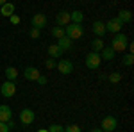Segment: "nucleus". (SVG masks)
<instances>
[{
  "mask_svg": "<svg viewBox=\"0 0 134 132\" xmlns=\"http://www.w3.org/2000/svg\"><path fill=\"white\" fill-rule=\"evenodd\" d=\"M116 127H118V120L114 116H105L102 120V123H100V129L104 132H113Z\"/></svg>",
  "mask_w": 134,
  "mask_h": 132,
  "instance_id": "obj_6",
  "label": "nucleus"
},
{
  "mask_svg": "<svg viewBox=\"0 0 134 132\" xmlns=\"http://www.w3.org/2000/svg\"><path fill=\"white\" fill-rule=\"evenodd\" d=\"M40 75H41V73H40V70H38L36 66H27V68L23 70V77H25L27 81H36Z\"/></svg>",
  "mask_w": 134,
  "mask_h": 132,
  "instance_id": "obj_12",
  "label": "nucleus"
},
{
  "mask_svg": "<svg viewBox=\"0 0 134 132\" xmlns=\"http://www.w3.org/2000/svg\"><path fill=\"white\" fill-rule=\"evenodd\" d=\"M91 132H104V130H102V129H93Z\"/></svg>",
  "mask_w": 134,
  "mask_h": 132,
  "instance_id": "obj_33",
  "label": "nucleus"
},
{
  "mask_svg": "<svg viewBox=\"0 0 134 132\" xmlns=\"http://www.w3.org/2000/svg\"><path fill=\"white\" fill-rule=\"evenodd\" d=\"M45 66H47L48 70H54V68L57 66V61H55V59H47V62H45Z\"/></svg>",
  "mask_w": 134,
  "mask_h": 132,
  "instance_id": "obj_27",
  "label": "nucleus"
},
{
  "mask_svg": "<svg viewBox=\"0 0 134 132\" xmlns=\"http://www.w3.org/2000/svg\"><path fill=\"white\" fill-rule=\"evenodd\" d=\"M0 132H9V127H7V123H2V122H0Z\"/></svg>",
  "mask_w": 134,
  "mask_h": 132,
  "instance_id": "obj_31",
  "label": "nucleus"
},
{
  "mask_svg": "<svg viewBox=\"0 0 134 132\" xmlns=\"http://www.w3.org/2000/svg\"><path fill=\"white\" fill-rule=\"evenodd\" d=\"M127 45H129V38L125 34H122V32L114 34V38L111 39V48L114 52H125L127 50Z\"/></svg>",
  "mask_w": 134,
  "mask_h": 132,
  "instance_id": "obj_2",
  "label": "nucleus"
},
{
  "mask_svg": "<svg viewBox=\"0 0 134 132\" xmlns=\"http://www.w3.org/2000/svg\"><path fill=\"white\" fill-rule=\"evenodd\" d=\"M31 23H32V27L34 29H45L47 27V16L43 14V13H36L34 16H32V20H31Z\"/></svg>",
  "mask_w": 134,
  "mask_h": 132,
  "instance_id": "obj_8",
  "label": "nucleus"
},
{
  "mask_svg": "<svg viewBox=\"0 0 134 132\" xmlns=\"http://www.w3.org/2000/svg\"><path fill=\"white\" fill-rule=\"evenodd\" d=\"M34 120H36V112L32 109H21L20 111V123L23 127H29L31 123H34Z\"/></svg>",
  "mask_w": 134,
  "mask_h": 132,
  "instance_id": "obj_4",
  "label": "nucleus"
},
{
  "mask_svg": "<svg viewBox=\"0 0 134 132\" xmlns=\"http://www.w3.org/2000/svg\"><path fill=\"white\" fill-rule=\"evenodd\" d=\"M36 82H38V84H40V86H45V84H47V82H48V79H47V77H45V75H40V77H38V79H36Z\"/></svg>",
  "mask_w": 134,
  "mask_h": 132,
  "instance_id": "obj_29",
  "label": "nucleus"
},
{
  "mask_svg": "<svg viewBox=\"0 0 134 132\" xmlns=\"http://www.w3.org/2000/svg\"><path fill=\"white\" fill-rule=\"evenodd\" d=\"M55 23H57L59 27H66L68 23H72V20H70V13L59 11V13L55 14Z\"/></svg>",
  "mask_w": 134,
  "mask_h": 132,
  "instance_id": "obj_10",
  "label": "nucleus"
},
{
  "mask_svg": "<svg viewBox=\"0 0 134 132\" xmlns=\"http://www.w3.org/2000/svg\"><path fill=\"white\" fill-rule=\"evenodd\" d=\"M64 36L66 38H70V39H81L84 36V27L82 23H68L66 27H64Z\"/></svg>",
  "mask_w": 134,
  "mask_h": 132,
  "instance_id": "obj_1",
  "label": "nucleus"
},
{
  "mask_svg": "<svg viewBox=\"0 0 134 132\" xmlns=\"http://www.w3.org/2000/svg\"><path fill=\"white\" fill-rule=\"evenodd\" d=\"M57 70L61 71L63 75H70L73 71V62L70 61V59H61V61L57 62V66H55Z\"/></svg>",
  "mask_w": 134,
  "mask_h": 132,
  "instance_id": "obj_9",
  "label": "nucleus"
},
{
  "mask_svg": "<svg viewBox=\"0 0 134 132\" xmlns=\"http://www.w3.org/2000/svg\"><path fill=\"white\" fill-rule=\"evenodd\" d=\"M64 132H82V130H81L79 125L72 123V125H66V127H64Z\"/></svg>",
  "mask_w": 134,
  "mask_h": 132,
  "instance_id": "obj_26",
  "label": "nucleus"
},
{
  "mask_svg": "<svg viewBox=\"0 0 134 132\" xmlns=\"http://www.w3.org/2000/svg\"><path fill=\"white\" fill-rule=\"evenodd\" d=\"M104 23H105V32H111V34H118L124 27V23L118 18H111L109 21H104Z\"/></svg>",
  "mask_w": 134,
  "mask_h": 132,
  "instance_id": "obj_7",
  "label": "nucleus"
},
{
  "mask_svg": "<svg viewBox=\"0 0 134 132\" xmlns=\"http://www.w3.org/2000/svg\"><path fill=\"white\" fill-rule=\"evenodd\" d=\"M116 18L122 21V23H131V21H132V13L129 9H120V13H118Z\"/></svg>",
  "mask_w": 134,
  "mask_h": 132,
  "instance_id": "obj_17",
  "label": "nucleus"
},
{
  "mask_svg": "<svg viewBox=\"0 0 134 132\" xmlns=\"http://www.w3.org/2000/svg\"><path fill=\"white\" fill-rule=\"evenodd\" d=\"M11 116H13L11 107H9V105H5V104H2V105H0V122H2V123H7L11 120Z\"/></svg>",
  "mask_w": 134,
  "mask_h": 132,
  "instance_id": "obj_13",
  "label": "nucleus"
},
{
  "mask_svg": "<svg viewBox=\"0 0 134 132\" xmlns=\"http://www.w3.org/2000/svg\"><path fill=\"white\" fill-rule=\"evenodd\" d=\"M38 132H48V129H40Z\"/></svg>",
  "mask_w": 134,
  "mask_h": 132,
  "instance_id": "obj_34",
  "label": "nucleus"
},
{
  "mask_svg": "<svg viewBox=\"0 0 134 132\" xmlns=\"http://www.w3.org/2000/svg\"><path fill=\"white\" fill-rule=\"evenodd\" d=\"M55 45L61 48V52H66V50H70V48H72L73 41L70 39V38H66V36H63V38H59V39H57V43H55Z\"/></svg>",
  "mask_w": 134,
  "mask_h": 132,
  "instance_id": "obj_15",
  "label": "nucleus"
},
{
  "mask_svg": "<svg viewBox=\"0 0 134 132\" xmlns=\"http://www.w3.org/2000/svg\"><path fill=\"white\" fill-rule=\"evenodd\" d=\"M52 36H54V38H57V39H59V38H63V36H64V27L55 25V27L52 29Z\"/></svg>",
  "mask_w": 134,
  "mask_h": 132,
  "instance_id": "obj_22",
  "label": "nucleus"
},
{
  "mask_svg": "<svg viewBox=\"0 0 134 132\" xmlns=\"http://www.w3.org/2000/svg\"><path fill=\"white\" fill-rule=\"evenodd\" d=\"M7 127H9V129H13V127H14V122H13V120H9V122H7Z\"/></svg>",
  "mask_w": 134,
  "mask_h": 132,
  "instance_id": "obj_32",
  "label": "nucleus"
},
{
  "mask_svg": "<svg viewBox=\"0 0 134 132\" xmlns=\"http://www.w3.org/2000/svg\"><path fill=\"white\" fill-rule=\"evenodd\" d=\"M61 54H63L61 48H59L55 43L48 47V55H50V59H57V57H61Z\"/></svg>",
  "mask_w": 134,
  "mask_h": 132,
  "instance_id": "obj_19",
  "label": "nucleus"
},
{
  "mask_svg": "<svg viewBox=\"0 0 134 132\" xmlns=\"http://www.w3.org/2000/svg\"><path fill=\"white\" fill-rule=\"evenodd\" d=\"M104 47H105V45H104L102 38H95V39L91 41V48H93V52H100Z\"/></svg>",
  "mask_w": 134,
  "mask_h": 132,
  "instance_id": "obj_21",
  "label": "nucleus"
},
{
  "mask_svg": "<svg viewBox=\"0 0 134 132\" xmlns=\"http://www.w3.org/2000/svg\"><path fill=\"white\" fill-rule=\"evenodd\" d=\"M91 31H93V34H95L97 38H104V36L107 34V32H105V23H104V21H93Z\"/></svg>",
  "mask_w": 134,
  "mask_h": 132,
  "instance_id": "obj_11",
  "label": "nucleus"
},
{
  "mask_svg": "<svg viewBox=\"0 0 134 132\" xmlns=\"http://www.w3.org/2000/svg\"><path fill=\"white\" fill-rule=\"evenodd\" d=\"M98 54H100V59H104V61H113L114 55H116V52H114L111 47H104Z\"/></svg>",
  "mask_w": 134,
  "mask_h": 132,
  "instance_id": "obj_14",
  "label": "nucleus"
},
{
  "mask_svg": "<svg viewBox=\"0 0 134 132\" xmlns=\"http://www.w3.org/2000/svg\"><path fill=\"white\" fill-rule=\"evenodd\" d=\"M40 34H41L40 29H34V27L31 29V38H32V39H38V38H40Z\"/></svg>",
  "mask_w": 134,
  "mask_h": 132,
  "instance_id": "obj_28",
  "label": "nucleus"
},
{
  "mask_svg": "<svg viewBox=\"0 0 134 132\" xmlns=\"http://www.w3.org/2000/svg\"><path fill=\"white\" fill-rule=\"evenodd\" d=\"M9 20H11V23H13V25H18V23H20V16H16V14H11Z\"/></svg>",
  "mask_w": 134,
  "mask_h": 132,
  "instance_id": "obj_30",
  "label": "nucleus"
},
{
  "mask_svg": "<svg viewBox=\"0 0 134 132\" xmlns=\"http://www.w3.org/2000/svg\"><path fill=\"white\" fill-rule=\"evenodd\" d=\"M14 9H16V7H14V4H11V2H5L4 5H0V14L9 18L11 14H14Z\"/></svg>",
  "mask_w": 134,
  "mask_h": 132,
  "instance_id": "obj_16",
  "label": "nucleus"
},
{
  "mask_svg": "<svg viewBox=\"0 0 134 132\" xmlns=\"http://www.w3.org/2000/svg\"><path fill=\"white\" fill-rule=\"evenodd\" d=\"M70 20H72V23H82V20H84L82 11H79V9L72 11V13H70Z\"/></svg>",
  "mask_w": 134,
  "mask_h": 132,
  "instance_id": "obj_18",
  "label": "nucleus"
},
{
  "mask_svg": "<svg viewBox=\"0 0 134 132\" xmlns=\"http://www.w3.org/2000/svg\"><path fill=\"white\" fill-rule=\"evenodd\" d=\"M0 93H2V96H5V98L14 96V93H16V84H14V81H5L0 86Z\"/></svg>",
  "mask_w": 134,
  "mask_h": 132,
  "instance_id": "obj_5",
  "label": "nucleus"
},
{
  "mask_svg": "<svg viewBox=\"0 0 134 132\" xmlns=\"http://www.w3.org/2000/svg\"><path fill=\"white\" fill-rule=\"evenodd\" d=\"M132 62H134V55L127 52V54L124 55V64H125V66H132Z\"/></svg>",
  "mask_w": 134,
  "mask_h": 132,
  "instance_id": "obj_24",
  "label": "nucleus"
},
{
  "mask_svg": "<svg viewBox=\"0 0 134 132\" xmlns=\"http://www.w3.org/2000/svg\"><path fill=\"white\" fill-rule=\"evenodd\" d=\"M5 77H7V81H16L18 70H16L14 66H7V68H5Z\"/></svg>",
  "mask_w": 134,
  "mask_h": 132,
  "instance_id": "obj_20",
  "label": "nucleus"
},
{
  "mask_svg": "<svg viewBox=\"0 0 134 132\" xmlns=\"http://www.w3.org/2000/svg\"><path fill=\"white\" fill-rule=\"evenodd\" d=\"M5 2H7V0H0V5H4V4H5Z\"/></svg>",
  "mask_w": 134,
  "mask_h": 132,
  "instance_id": "obj_35",
  "label": "nucleus"
},
{
  "mask_svg": "<svg viewBox=\"0 0 134 132\" xmlns=\"http://www.w3.org/2000/svg\"><path fill=\"white\" fill-rule=\"evenodd\" d=\"M120 81H122V73H118V71L109 73V82H111V84H118Z\"/></svg>",
  "mask_w": 134,
  "mask_h": 132,
  "instance_id": "obj_23",
  "label": "nucleus"
},
{
  "mask_svg": "<svg viewBox=\"0 0 134 132\" xmlns=\"http://www.w3.org/2000/svg\"><path fill=\"white\" fill-rule=\"evenodd\" d=\"M48 132H64V127L59 125V123H52L48 127Z\"/></svg>",
  "mask_w": 134,
  "mask_h": 132,
  "instance_id": "obj_25",
  "label": "nucleus"
},
{
  "mask_svg": "<svg viewBox=\"0 0 134 132\" xmlns=\"http://www.w3.org/2000/svg\"><path fill=\"white\" fill-rule=\"evenodd\" d=\"M86 66L90 68V70H97L98 66H100V62H102V59H100V54L98 52H90L88 55H86Z\"/></svg>",
  "mask_w": 134,
  "mask_h": 132,
  "instance_id": "obj_3",
  "label": "nucleus"
}]
</instances>
